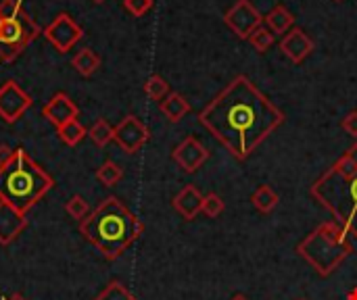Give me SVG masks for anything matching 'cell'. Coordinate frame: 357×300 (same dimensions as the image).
<instances>
[{
	"instance_id": "9a60e30c",
	"label": "cell",
	"mask_w": 357,
	"mask_h": 300,
	"mask_svg": "<svg viewBox=\"0 0 357 300\" xmlns=\"http://www.w3.org/2000/svg\"><path fill=\"white\" fill-rule=\"evenodd\" d=\"M203 198H205V196L199 192V188L192 186V184H188V186H184V188L174 196L172 205H174V209H176L186 221H192V219L201 213V209H203Z\"/></svg>"
},
{
	"instance_id": "4dcf8cb0",
	"label": "cell",
	"mask_w": 357,
	"mask_h": 300,
	"mask_svg": "<svg viewBox=\"0 0 357 300\" xmlns=\"http://www.w3.org/2000/svg\"><path fill=\"white\" fill-rule=\"evenodd\" d=\"M2 300H25L21 294H13V297H6V299H2Z\"/></svg>"
},
{
	"instance_id": "484cf974",
	"label": "cell",
	"mask_w": 357,
	"mask_h": 300,
	"mask_svg": "<svg viewBox=\"0 0 357 300\" xmlns=\"http://www.w3.org/2000/svg\"><path fill=\"white\" fill-rule=\"evenodd\" d=\"M224 209H226V205H224V200H222L220 194L211 192V194H207V196L203 198V209H201L203 215L215 219V217H220V215L224 213Z\"/></svg>"
},
{
	"instance_id": "277c9868",
	"label": "cell",
	"mask_w": 357,
	"mask_h": 300,
	"mask_svg": "<svg viewBox=\"0 0 357 300\" xmlns=\"http://www.w3.org/2000/svg\"><path fill=\"white\" fill-rule=\"evenodd\" d=\"M52 186L54 180L23 148H15L13 159L0 169V200L21 213H27Z\"/></svg>"
},
{
	"instance_id": "ffe728a7",
	"label": "cell",
	"mask_w": 357,
	"mask_h": 300,
	"mask_svg": "<svg viewBox=\"0 0 357 300\" xmlns=\"http://www.w3.org/2000/svg\"><path fill=\"white\" fill-rule=\"evenodd\" d=\"M84 136H88V129L75 119V121H69L67 125L59 127V138L67 144V146H75L84 140Z\"/></svg>"
},
{
	"instance_id": "52a82bcc",
	"label": "cell",
	"mask_w": 357,
	"mask_h": 300,
	"mask_svg": "<svg viewBox=\"0 0 357 300\" xmlns=\"http://www.w3.org/2000/svg\"><path fill=\"white\" fill-rule=\"evenodd\" d=\"M224 23L241 38V40H249L251 33L261 27L264 17L261 13L251 4V0H236L228 13L224 15Z\"/></svg>"
},
{
	"instance_id": "7c38bea8",
	"label": "cell",
	"mask_w": 357,
	"mask_h": 300,
	"mask_svg": "<svg viewBox=\"0 0 357 300\" xmlns=\"http://www.w3.org/2000/svg\"><path fill=\"white\" fill-rule=\"evenodd\" d=\"M77 104L65 94V92H56L42 109V115L59 129L63 125H67L69 121L77 119Z\"/></svg>"
},
{
	"instance_id": "5b68a950",
	"label": "cell",
	"mask_w": 357,
	"mask_h": 300,
	"mask_svg": "<svg viewBox=\"0 0 357 300\" xmlns=\"http://www.w3.org/2000/svg\"><path fill=\"white\" fill-rule=\"evenodd\" d=\"M354 238L335 219L320 223L297 246V255L307 261L320 276H333L354 253Z\"/></svg>"
},
{
	"instance_id": "2e32d148",
	"label": "cell",
	"mask_w": 357,
	"mask_h": 300,
	"mask_svg": "<svg viewBox=\"0 0 357 300\" xmlns=\"http://www.w3.org/2000/svg\"><path fill=\"white\" fill-rule=\"evenodd\" d=\"M159 109H161V113H163L172 123H178V121H182V119L190 113V102H188L182 94H178V92H169V94L159 102Z\"/></svg>"
},
{
	"instance_id": "d6986e66",
	"label": "cell",
	"mask_w": 357,
	"mask_h": 300,
	"mask_svg": "<svg viewBox=\"0 0 357 300\" xmlns=\"http://www.w3.org/2000/svg\"><path fill=\"white\" fill-rule=\"evenodd\" d=\"M251 203H253V207H255L257 211H261V213H272V211L278 207L280 196H278L270 186H261V188H257V190L253 192Z\"/></svg>"
},
{
	"instance_id": "83f0119b",
	"label": "cell",
	"mask_w": 357,
	"mask_h": 300,
	"mask_svg": "<svg viewBox=\"0 0 357 300\" xmlns=\"http://www.w3.org/2000/svg\"><path fill=\"white\" fill-rule=\"evenodd\" d=\"M153 2L155 0H123V6L132 17H142L153 8Z\"/></svg>"
},
{
	"instance_id": "5bb4252c",
	"label": "cell",
	"mask_w": 357,
	"mask_h": 300,
	"mask_svg": "<svg viewBox=\"0 0 357 300\" xmlns=\"http://www.w3.org/2000/svg\"><path fill=\"white\" fill-rule=\"evenodd\" d=\"M27 226L25 213L0 200V244H10Z\"/></svg>"
},
{
	"instance_id": "e575fe53",
	"label": "cell",
	"mask_w": 357,
	"mask_h": 300,
	"mask_svg": "<svg viewBox=\"0 0 357 300\" xmlns=\"http://www.w3.org/2000/svg\"><path fill=\"white\" fill-rule=\"evenodd\" d=\"M299 300H303V299H299Z\"/></svg>"
},
{
	"instance_id": "cb8c5ba5",
	"label": "cell",
	"mask_w": 357,
	"mask_h": 300,
	"mask_svg": "<svg viewBox=\"0 0 357 300\" xmlns=\"http://www.w3.org/2000/svg\"><path fill=\"white\" fill-rule=\"evenodd\" d=\"M94 300H136V297L119 282H111Z\"/></svg>"
},
{
	"instance_id": "d4e9b609",
	"label": "cell",
	"mask_w": 357,
	"mask_h": 300,
	"mask_svg": "<svg viewBox=\"0 0 357 300\" xmlns=\"http://www.w3.org/2000/svg\"><path fill=\"white\" fill-rule=\"evenodd\" d=\"M249 42H251V46L257 50V52H266L272 44H274V33L268 29V27H257L253 33H251V38H249Z\"/></svg>"
},
{
	"instance_id": "1f68e13d",
	"label": "cell",
	"mask_w": 357,
	"mask_h": 300,
	"mask_svg": "<svg viewBox=\"0 0 357 300\" xmlns=\"http://www.w3.org/2000/svg\"><path fill=\"white\" fill-rule=\"evenodd\" d=\"M349 300H357V288H356V290H351V292H349Z\"/></svg>"
},
{
	"instance_id": "44dd1931",
	"label": "cell",
	"mask_w": 357,
	"mask_h": 300,
	"mask_svg": "<svg viewBox=\"0 0 357 300\" xmlns=\"http://www.w3.org/2000/svg\"><path fill=\"white\" fill-rule=\"evenodd\" d=\"M88 136H90V140H92L96 146H107V144L113 140V136H115V127H111L109 121L98 119V121H94L92 127L88 129Z\"/></svg>"
},
{
	"instance_id": "4fadbf2b",
	"label": "cell",
	"mask_w": 357,
	"mask_h": 300,
	"mask_svg": "<svg viewBox=\"0 0 357 300\" xmlns=\"http://www.w3.org/2000/svg\"><path fill=\"white\" fill-rule=\"evenodd\" d=\"M280 50L284 52V56L291 58V63L301 65L314 52V40L303 29L293 27L291 31L284 33V38L280 42Z\"/></svg>"
},
{
	"instance_id": "8fae6325",
	"label": "cell",
	"mask_w": 357,
	"mask_h": 300,
	"mask_svg": "<svg viewBox=\"0 0 357 300\" xmlns=\"http://www.w3.org/2000/svg\"><path fill=\"white\" fill-rule=\"evenodd\" d=\"M172 159H174V163H176L182 171H186V173H197V171L207 163L209 150L201 144L199 138L188 136V138H184V140L174 148Z\"/></svg>"
},
{
	"instance_id": "e0dca14e",
	"label": "cell",
	"mask_w": 357,
	"mask_h": 300,
	"mask_svg": "<svg viewBox=\"0 0 357 300\" xmlns=\"http://www.w3.org/2000/svg\"><path fill=\"white\" fill-rule=\"evenodd\" d=\"M264 23L266 27L276 35V33H287L293 29V23H295V15L284 6V4H278L274 6L266 17H264Z\"/></svg>"
},
{
	"instance_id": "ba28073f",
	"label": "cell",
	"mask_w": 357,
	"mask_h": 300,
	"mask_svg": "<svg viewBox=\"0 0 357 300\" xmlns=\"http://www.w3.org/2000/svg\"><path fill=\"white\" fill-rule=\"evenodd\" d=\"M84 31L82 27L71 19V15L61 13L54 17V21L44 29V38L59 50V52H67L71 50L79 40H82Z\"/></svg>"
},
{
	"instance_id": "f546056e",
	"label": "cell",
	"mask_w": 357,
	"mask_h": 300,
	"mask_svg": "<svg viewBox=\"0 0 357 300\" xmlns=\"http://www.w3.org/2000/svg\"><path fill=\"white\" fill-rule=\"evenodd\" d=\"M13 155H15V150L8 144H0V169L6 167V163L13 159Z\"/></svg>"
},
{
	"instance_id": "d6a6232c",
	"label": "cell",
	"mask_w": 357,
	"mask_h": 300,
	"mask_svg": "<svg viewBox=\"0 0 357 300\" xmlns=\"http://www.w3.org/2000/svg\"><path fill=\"white\" fill-rule=\"evenodd\" d=\"M232 300H249V299H247V297H243V294H236Z\"/></svg>"
},
{
	"instance_id": "f1b7e54d",
	"label": "cell",
	"mask_w": 357,
	"mask_h": 300,
	"mask_svg": "<svg viewBox=\"0 0 357 300\" xmlns=\"http://www.w3.org/2000/svg\"><path fill=\"white\" fill-rule=\"evenodd\" d=\"M343 129L349 134V136H354V138H357V111H351L345 119H343Z\"/></svg>"
},
{
	"instance_id": "603a6c76",
	"label": "cell",
	"mask_w": 357,
	"mask_h": 300,
	"mask_svg": "<svg viewBox=\"0 0 357 300\" xmlns=\"http://www.w3.org/2000/svg\"><path fill=\"white\" fill-rule=\"evenodd\" d=\"M144 94H146L151 100L161 102V100L169 94V84H167L161 75H151V77L144 81Z\"/></svg>"
},
{
	"instance_id": "7a4b0ae2",
	"label": "cell",
	"mask_w": 357,
	"mask_h": 300,
	"mask_svg": "<svg viewBox=\"0 0 357 300\" xmlns=\"http://www.w3.org/2000/svg\"><path fill=\"white\" fill-rule=\"evenodd\" d=\"M142 232V221L115 196L105 198L84 221H79V234L107 259L121 257Z\"/></svg>"
},
{
	"instance_id": "6da1fadb",
	"label": "cell",
	"mask_w": 357,
	"mask_h": 300,
	"mask_svg": "<svg viewBox=\"0 0 357 300\" xmlns=\"http://www.w3.org/2000/svg\"><path fill=\"white\" fill-rule=\"evenodd\" d=\"M199 121L234 159L245 161L284 123V113L247 75H236Z\"/></svg>"
},
{
	"instance_id": "3957f363",
	"label": "cell",
	"mask_w": 357,
	"mask_h": 300,
	"mask_svg": "<svg viewBox=\"0 0 357 300\" xmlns=\"http://www.w3.org/2000/svg\"><path fill=\"white\" fill-rule=\"evenodd\" d=\"M312 196L357 240V142L312 186Z\"/></svg>"
},
{
	"instance_id": "8992f818",
	"label": "cell",
	"mask_w": 357,
	"mask_h": 300,
	"mask_svg": "<svg viewBox=\"0 0 357 300\" xmlns=\"http://www.w3.org/2000/svg\"><path fill=\"white\" fill-rule=\"evenodd\" d=\"M40 33L38 23L23 10V0L0 2V61L17 58Z\"/></svg>"
},
{
	"instance_id": "7402d4cb",
	"label": "cell",
	"mask_w": 357,
	"mask_h": 300,
	"mask_svg": "<svg viewBox=\"0 0 357 300\" xmlns=\"http://www.w3.org/2000/svg\"><path fill=\"white\" fill-rule=\"evenodd\" d=\"M121 177H123V169H121L115 161H105V163L98 167V171H96V180H98L102 186H107V188L115 186Z\"/></svg>"
},
{
	"instance_id": "836d02e7",
	"label": "cell",
	"mask_w": 357,
	"mask_h": 300,
	"mask_svg": "<svg viewBox=\"0 0 357 300\" xmlns=\"http://www.w3.org/2000/svg\"><path fill=\"white\" fill-rule=\"evenodd\" d=\"M92 2H98V4H100V2H105V0H92Z\"/></svg>"
},
{
	"instance_id": "ac0fdd59",
	"label": "cell",
	"mask_w": 357,
	"mask_h": 300,
	"mask_svg": "<svg viewBox=\"0 0 357 300\" xmlns=\"http://www.w3.org/2000/svg\"><path fill=\"white\" fill-rule=\"evenodd\" d=\"M71 65L75 67V71L84 77H90L92 73L98 71L100 67V56L92 50V48H84L79 50L73 58H71Z\"/></svg>"
},
{
	"instance_id": "30bf717a",
	"label": "cell",
	"mask_w": 357,
	"mask_h": 300,
	"mask_svg": "<svg viewBox=\"0 0 357 300\" xmlns=\"http://www.w3.org/2000/svg\"><path fill=\"white\" fill-rule=\"evenodd\" d=\"M29 106H31V96L17 81H6L0 88V119L2 121L15 123Z\"/></svg>"
},
{
	"instance_id": "9c48e42d",
	"label": "cell",
	"mask_w": 357,
	"mask_h": 300,
	"mask_svg": "<svg viewBox=\"0 0 357 300\" xmlns=\"http://www.w3.org/2000/svg\"><path fill=\"white\" fill-rule=\"evenodd\" d=\"M149 138H151L149 127H146L136 115L123 117V119L117 123L115 136H113V140L119 144V148H121L123 152H128V155L138 152V150L149 142Z\"/></svg>"
},
{
	"instance_id": "4316f807",
	"label": "cell",
	"mask_w": 357,
	"mask_h": 300,
	"mask_svg": "<svg viewBox=\"0 0 357 300\" xmlns=\"http://www.w3.org/2000/svg\"><path fill=\"white\" fill-rule=\"evenodd\" d=\"M65 211H67L73 219H77V221H84V219L90 215V207H88L86 198H82L79 194H75V196L69 198V203L65 205Z\"/></svg>"
}]
</instances>
